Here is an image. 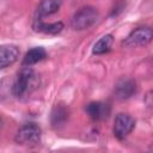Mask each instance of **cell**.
<instances>
[{"instance_id": "1", "label": "cell", "mask_w": 153, "mask_h": 153, "mask_svg": "<svg viewBox=\"0 0 153 153\" xmlns=\"http://www.w3.org/2000/svg\"><path fill=\"white\" fill-rule=\"evenodd\" d=\"M39 86V75L31 67H25L17 73L14 82L12 85V93L18 99L27 98Z\"/></svg>"}, {"instance_id": "2", "label": "cell", "mask_w": 153, "mask_h": 153, "mask_svg": "<svg viewBox=\"0 0 153 153\" xmlns=\"http://www.w3.org/2000/svg\"><path fill=\"white\" fill-rule=\"evenodd\" d=\"M42 136V129L38 124L33 122H29L23 124L16 133L14 141L18 145L32 147L39 143Z\"/></svg>"}, {"instance_id": "3", "label": "cell", "mask_w": 153, "mask_h": 153, "mask_svg": "<svg viewBox=\"0 0 153 153\" xmlns=\"http://www.w3.org/2000/svg\"><path fill=\"white\" fill-rule=\"evenodd\" d=\"M98 20V11L94 7L85 6L78 10L71 20V25L76 31H82L91 27Z\"/></svg>"}, {"instance_id": "4", "label": "cell", "mask_w": 153, "mask_h": 153, "mask_svg": "<svg viewBox=\"0 0 153 153\" xmlns=\"http://www.w3.org/2000/svg\"><path fill=\"white\" fill-rule=\"evenodd\" d=\"M153 41V29L149 26H139L134 29L122 42L126 48H136L147 45Z\"/></svg>"}, {"instance_id": "5", "label": "cell", "mask_w": 153, "mask_h": 153, "mask_svg": "<svg viewBox=\"0 0 153 153\" xmlns=\"http://www.w3.org/2000/svg\"><path fill=\"white\" fill-rule=\"evenodd\" d=\"M134 127H135V120L129 114L120 112L116 115L114 121V127H112L114 136L117 140H123L133 131Z\"/></svg>"}, {"instance_id": "6", "label": "cell", "mask_w": 153, "mask_h": 153, "mask_svg": "<svg viewBox=\"0 0 153 153\" xmlns=\"http://www.w3.org/2000/svg\"><path fill=\"white\" fill-rule=\"evenodd\" d=\"M85 111L88 115V117L92 118L93 121H104L109 117L111 112V106L106 102L97 100L88 103L85 108Z\"/></svg>"}, {"instance_id": "7", "label": "cell", "mask_w": 153, "mask_h": 153, "mask_svg": "<svg viewBox=\"0 0 153 153\" xmlns=\"http://www.w3.org/2000/svg\"><path fill=\"white\" fill-rule=\"evenodd\" d=\"M136 82L133 80V79H121L116 86H115V90H114V93H115V97L120 100H124V99H128L130 97H133L135 93H136Z\"/></svg>"}, {"instance_id": "8", "label": "cell", "mask_w": 153, "mask_h": 153, "mask_svg": "<svg viewBox=\"0 0 153 153\" xmlns=\"http://www.w3.org/2000/svg\"><path fill=\"white\" fill-rule=\"evenodd\" d=\"M19 57V49L14 44H2L0 48V68L5 69L6 67L13 65Z\"/></svg>"}, {"instance_id": "9", "label": "cell", "mask_w": 153, "mask_h": 153, "mask_svg": "<svg viewBox=\"0 0 153 153\" xmlns=\"http://www.w3.org/2000/svg\"><path fill=\"white\" fill-rule=\"evenodd\" d=\"M61 7V0H41L36 8V19H42L47 16L56 13Z\"/></svg>"}, {"instance_id": "10", "label": "cell", "mask_w": 153, "mask_h": 153, "mask_svg": "<svg viewBox=\"0 0 153 153\" xmlns=\"http://www.w3.org/2000/svg\"><path fill=\"white\" fill-rule=\"evenodd\" d=\"M32 29L36 32H42L45 35H57L62 31L63 29V23L62 22H56V23H44L42 19H36L32 23Z\"/></svg>"}, {"instance_id": "11", "label": "cell", "mask_w": 153, "mask_h": 153, "mask_svg": "<svg viewBox=\"0 0 153 153\" xmlns=\"http://www.w3.org/2000/svg\"><path fill=\"white\" fill-rule=\"evenodd\" d=\"M47 57V51L43 47H35L32 49H30L25 56L23 57V61H22V66H25V67H30L42 60H44Z\"/></svg>"}, {"instance_id": "12", "label": "cell", "mask_w": 153, "mask_h": 153, "mask_svg": "<svg viewBox=\"0 0 153 153\" xmlns=\"http://www.w3.org/2000/svg\"><path fill=\"white\" fill-rule=\"evenodd\" d=\"M112 43H114V37L112 35L108 33V35H104L102 36L94 44H93V48H92V53L94 55H103L108 51H110L111 47H112Z\"/></svg>"}, {"instance_id": "13", "label": "cell", "mask_w": 153, "mask_h": 153, "mask_svg": "<svg viewBox=\"0 0 153 153\" xmlns=\"http://www.w3.org/2000/svg\"><path fill=\"white\" fill-rule=\"evenodd\" d=\"M68 118V109L62 104H57L51 112V124L53 127L63 126Z\"/></svg>"}, {"instance_id": "14", "label": "cell", "mask_w": 153, "mask_h": 153, "mask_svg": "<svg viewBox=\"0 0 153 153\" xmlns=\"http://www.w3.org/2000/svg\"><path fill=\"white\" fill-rule=\"evenodd\" d=\"M149 149H151V151H153V145H152V146L149 147Z\"/></svg>"}]
</instances>
